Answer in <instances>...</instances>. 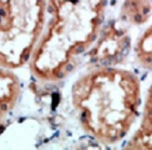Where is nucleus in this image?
Returning a JSON list of instances; mask_svg holds the SVG:
<instances>
[{"label":"nucleus","instance_id":"f257e3e1","mask_svg":"<svg viewBox=\"0 0 152 150\" xmlns=\"http://www.w3.org/2000/svg\"><path fill=\"white\" fill-rule=\"evenodd\" d=\"M70 104L90 139L104 146L117 145L128 137L140 115V78L115 65L92 66L72 83Z\"/></svg>","mask_w":152,"mask_h":150},{"label":"nucleus","instance_id":"f03ea898","mask_svg":"<svg viewBox=\"0 0 152 150\" xmlns=\"http://www.w3.org/2000/svg\"><path fill=\"white\" fill-rule=\"evenodd\" d=\"M110 0H47L44 29L28 65L31 77L54 84L68 77L99 38Z\"/></svg>","mask_w":152,"mask_h":150},{"label":"nucleus","instance_id":"7ed1b4c3","mask_svg":"<svg viewBox=\"0 0 152 150\" xmlns=\"http://www.w3.org/2000/svg\"><path fill=\"white\" fill-rule=\"evenodd\" d=\"M46 16L47 0H0V67L28 65Z\"/></svg>","mask_w":152,"mask_h":150},{"label":"nucleus","instance_id":"20e7f679","mask_svg":"<svg viewBox=\"0 0 152 150\" xmlns=\"http://www.w3.org/2000/svg\"><path fill=\"white\" fill-rule=\"evenodd\" d=\"M130 26L114 18L105 21L99 38L85 54L90 57L94 66L113 65L123 60L131 49Z\"/></svg>","mask_w":152,"mask_h":150},{"label":"nucleus","instance_id":"39448f33","mask_svg":"<svg viewBox=\"0 0 152 150\" xmlns=\"http://www.w3.org/2000/svg\"><path fill=\"white\" fill-rule=\"evenodd\" d=\"M110 7L118 9L116 18L130 28L145 24L152 14V0H110Z\"/></svg>","mask_w":152,"mask_h":150},{"label":"nucleus","instance_id":"423d86ee","mask_svg":"<svg viewBox=\"0 0 152 150\" xmlns=\"http://www.w3.org/2000/svg\"><path fill=\"white\" fill-rule=\"evenodd\" d=\"M126 149H152V82L144 100L141 122L127 142Z\"/></svg>","mask_w":152,"mask_h":150},{"label":"nucleus","instance_id":"0eeeda50","mask_svg":"<svg viewBox=\"0 0 152 150\" xmlns=\"http://www.w3.org/2000/svg\"><path fill=\"white\" fill-rule=\"evenodd\" d=\"M20 94V80L15 71L0 67V115H8L15 108Z\"/></svg>","mask_w":152,"mask_h":150},{"label":"nucleus","instance_id":"6e6552de","mask_svg":"<svg viewBox=\"0 0 152 150\" xmlns=\"http://www.w3.org/2000/svg\"><path fill=\"white\" fill-rule=\"evenodd\" d=\"M134 53L139 66L152 71V23L149 24L137 39Z\"/></svg>","mask_w":152,"mask_h":150},{"label":"nucleus","instance_id":"1a4fd4ad","mask_svg":"<svg viewBox=\"0 0 152 150\" xmlns=\"http://www.w3.org/2000/svg\"><path fill=\"white\" fill-rule=\"evenodd\" d=\"M6 116H1L0 115V135H1L2 131H3L4 129V118H5Z\"/></svg>","mask_w":152,"mask_h":150}]
</instances>
